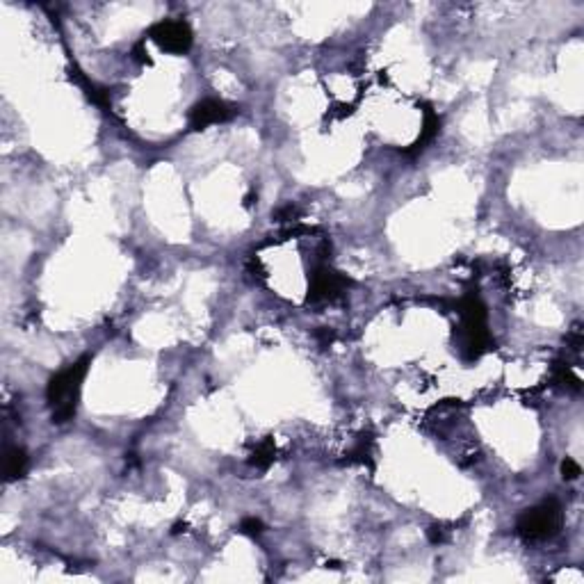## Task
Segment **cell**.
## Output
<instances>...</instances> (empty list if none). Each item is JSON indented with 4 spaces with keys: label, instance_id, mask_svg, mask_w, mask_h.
Instances as JSON below:
<instances>
[{
    "label": "cell",
    "instance_id": "1",
    "mask_svg": "<svg viewBox=\"0 0 584 584\" xmlns=\"http://www.w3.org/2000/svg\"><path fill=\"white\" fill-rule=\"evenodd\" d=\"M459 311V326L454 331V345L459 347V354L463 361L468 363H475L477 358H482L488 349H493V338H490L488 331V313L484 301L475 295V292H468L463 295L457 303Z\"/></svg>",
    "mask_w": 584,
    "mask_h": 584
},
{
    "label": "cell",
    "instance_id": "2",
    "mask_svg": "<svg viewBox=\"0 0 584 584\" xmlns=\"http://www.w3.org/2000/svg\"><path fill=\"white\" fill-rule=\"evenodd\" d=\"M89 363H91V356H83L80 361H76V363L66 366L64 370L51 377L49 388H46V400H49L53 408L51 418L55 425H66L76 418L80 391H83V381L87 377Z\"/></svg>",
    "mask_w": 584,
    "mask_h": 584
},
{
    "label": "cell",
    "instance_id": "3",
    "mask_svg": "<svg viewBox=\"0 0 584 584\" xmlns=\"http://www.w3.org/2000/svg\"><path fill=\"white\" fill-rule=\"evenodd\" d=\"M564 525L562 505L555 498L539 502L536 507L525 509L516 520V534L528 543H541L559 534Z\"/></svg>",
    "mask_w": 584,
    "mask_h": 584
},
{
    "label": "cell",
    "instance_id": "4",
    "mask_svg": "<svg viewBox=\"0 0 584 584\" xmlns=\"http://www.w3.org/2000/svg\"><path fill=\"white\" fill-rule=\"evenodd\" d=\"M352 286V278H347L343 272L333 270L326 261H318L308 274V303L336 301L343 292Z\"/></svg>",
    "mask_w": 584,
    "mask_h": 584
},
{
    "label": "cell",
    "instance_id": "5",
    "mask_svg": "<svg viewBox=\"0 0 584 584\" xmlns=\"http://www.w3.org/2000/svg\"><path fill=\"white\" fill-rule=\"evenodd\" d=\"M148 39L171 55H185L192 49L194 34L185 21H160L148 30Z\"/></svg>",
    "mask_w": 584,
    "mask_h": 584
},
{
    "label": "cell",
    "instance_id": "6",
    "mask_svg": "<svg viewBox=\"0 0 584 584\" xmlns=\"http://www.w3.org/2000/svg\"><path fill=\"white\" fill-rule=\"evenodd\" d=\"M236 116V108H231L228 103L219 101V99H203L198 101L196 105H192L190 110V128L192 131H206L208 126H215V124H224L228 119Z\"/></svg>",
    "mask_w": 584,
    "mask_h": 584
},
{
    "label": "cell",
    "instance_id": "7",
    "mask_svg": "<svg viewBox=\"0 0 584 584\" xmlns=\"http://www.w3.org/2000/svg\"><path fill=\"white\" fill-rule=\"evenodd\" d=\"M440 131V119H438V114L434 112V108L431 105H425V110H423V131H420L418 139L411 144V148H406V153L408 156H416L420 153L427 144H431L436 139Z\"/></svg>",
    "mask_w": 584,
    "mask_h": 584
},
{
    "label": "cell",
    "instance_id": "8",
    "mask_svg": "<svg viewBox=\"0 0 584 584\" xmlns=\"http://www.w3.org/2000/svg\"><path fill=\"white\" fill-rule=\"evenodd\" d=\"M28 463H30V457L28 452L23 448H9L5 452V482H16L21 480L23 475L28 473Z\"/></svg>",
    "mask_w": 584,
    "mask_h": 584
},
{
    "label": "cell",
    "instance_id": "9",
    "mask_svg": "<svg viewBox=\"0 0 584 584\" xmlns=\"http://www.w3.org/2000/svg\"><path fill=\"white\" fill-rule=\"evenodd\" d=\"M274 457H276V445H274V438H263L258 445H256V450L251 452V457H249V465H253V468H258V470H267L270 465L274 463Z\"/></svg>",
    "mask_w": 584,
    "mask_h": 584
},
{
    "label": "cell",
    "instance_id": "10",
    "mask_svg": "<svg viewBox=\"0 0 584 584\" xmlns=\"http://www.w3.org/2000/svg\"><path fill=\"white\" fill-rule=\"evenodd\" d=\"M347 463H370L372 457V436L370 434H361L356 438V443L352 445L347 454Z\"/></svg>",
    "mask_w": 584,
    "mask_h": 584
},
{
    "label": "cell",
    "instance_id": "11",
    "mask_svg": "<svg viewBox=\"0 0 584 584\" xmlns=\"http://www.w3.org/2000/svg\"><path fill=\"white\" fill-rule=\"evenodd\" d=\"M555 379H557L559 383H564V386L573 388V391H580V388H582L580 377H575V375H573V370H570L566 363H557V368H555Z\"/></svg>",
    "mask_w": 584,
    "mask_h": 584
},
{
    "label": "cell",
    "instance_id": "12",
    "mask_svg": "<svg viewBox=\"0 0 584 584\" xmlns=\"http://www.w3.org/2000/svg\"><path fill=\"white\" fill-rule=\"evenodd\" d=\"M559 470H562V477H564L566 482H575L578 477L582 475L580 463H578L575 459H570V457H566V459L562 461V465H559Z\"/></svg>",
    "mask_w": 584,
    "mask_h": 584
},
{
    "label": "cell",
    "instance_id": "13",
    "mask_svg": "<svg viewBox=\"0 0 584 584\" xmlns=\"http://www.w3.org/2000/svg\"><path fill=\"white\" fill-rule=\"evenodd\" d=\"M240 532H242V534H247V536H261V534L265 532V525H263L261 518L249 516V518H244V520L240 523Z\"/></svg>",
    "mask_w": 584,
    "mask_h": 584
},
{
    "label": "cell",
    "instance_id": "14",
    "mask_svg": "<svg viewBox=\"0 0 584 584\" xmlns=\"http://www.w3.org/2000/svg\"><path fill=\"white\" fill-rule=\"evenodd\" d=\"M133 57L139 62V64H151V57H148V51H146V41H137L135 49H133Z\"/></svg>",
    "mask_w": 584,
    "mask_h": 584
},
{
    "label": "cell",
    "instance_id": "15",
    "mask_svg": "<svg viewBox=\"0 0 584 584\" xmlns=\"http://www.w3.org/2000/svg\"><path fill=\"white\" fill-rule=\"evenodd\" d=\"M427 536H429V543H434V545L445 539V536H443V530L438 528V525H431V528L427 530Z\"/></svg>",
    "mask_w": 584,
    "mask_h": 584
},
{
    "label": "cell",
    "instance_id": "16",
    "mask_svg": "<svg viewBox=\"0 0 584 584\" xmlns=\"http://www.w3.org/2000/svg\"><path fill=\"white\" fill-rule=\"evenodd\" d=\"M297 215V210H295V206H286L283 210H278L276 213V217H278V221H290L292 217Z\"/></svg>",
    "mask_w": 584,
    "mask_h": 584
},
{
    "label": "cell",
    "instance_id": "17",
    "mask_svg": "<svg viewBox=\"0 0 584 584\" xmlns=\"http://www.w3.org/2000/svg\"><path fill=\"white\" fill-rule=\"evenodd\" d=\"M253 201H258V194H253V192H249L247 196H244V206H253Z\"/></svg>",
    "mask_w": 584,
    "mask_h": 584
}]
</instances>
